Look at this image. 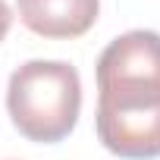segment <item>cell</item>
<instances>
[{
	"label": "cell",
	"mask_w": 160,
	"mask_h": 160,
	"mask_svg": "<svg viewBox=\"0 0 160 160\" xmlns=\"http://www.w3.org/2000/svg\"><path fill=\"white\" fill-rule=\"evenodd\" d=\"M10 22H13V13H10V7L0 0V41L7 38V32H10Z\"/></svg>",
	"instance_id": "277c9868"
},
{
	"label": "cell",
	"mask_w": 160,
	"mask_h": 160,
	"mask_svg": "<svg viewBox=\"0 0 160 160\" xmlns=\"http://www.w3.org/2000/svg\"><path fill=\"white\" fill-rule=\"evenodd\" d=\"M7 110L28 141H63L82 110V78L66 60H28L7 85Z\"/></svg>",
	"instance_id": "7a4b0ae2"
},
{
	"label": "cell",
	"mask_w": 160,
	"mask_h": 160,
	"mask_svg": "<svg viewBox=\"0 0 160 160\" xmlns=\"http://www.w3.org/2000/svg\"><path fill=\"white\" fill-rule=\"evenodd\" d=\"M101 144L126 160L160 157V35L132 28L98 57Z\"/></svg>",
	"instance_id": "6da1fadb"
},
{
	"label": "cell",
	"mask_w": 160,
	"mask_h": 160,
	"mask_svg": "<svg viewBox=\"0 0 160 160\" xmlns=\"http://www.w3.org/2000/svg\"><path fill=\"white\" fill-rule=\"evenodd\" d=\"M19 19L41 38H78L101 13V0H16Z\"/></svg>",
	"instance_id": "3957f363"
}]
</instances>
